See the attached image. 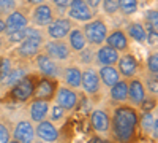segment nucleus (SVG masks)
I'll return each mask as SVG.
<instances>
[{
	"mask_svg": "<svg viewBox=\"0 0 158 143\" xmlns=\"http://www.w3.org/2000/svg\"><path fill=\"white\" fill-rule=\"evenodd\" d=\"M139 129L144 134H149L150 137L153 135V140H156V118L155 114H152V111H142V114H139Z\"/></svg>",
	"mask_w": 158,
	"mask_h": 143,
	"instance_id": "nucleus-23",
	"label": "nucleus"
},
{
	"mask_svg": "<svg viewBox=\"0 0 158 143\" xmlns=\"http://www.w3.org/2000/svg\"><path fill=\"white\" fill-rule=\"evenodd\" d=\"M146 21H147V24L152 25V27H156L158 29V13H156L155 8L153 10H149L146 13Z\"/></svg>",
	"mask_w": 158,
	"mask_h": 143,
	"instance_id": "nucleus-42",
	"label": "nucleus"
},
{
	"mask_svg": "<svg viewBox=\"0 0 158 143\" xmlns=\"http://www.w3.org/2000/svg\"><path fill=\"white\" fill-rule=\"evenodd\" d=\"M54 100L67 111H71L79 105V94L76 92V89H71L68 86H59Z\"/></svg>",
	"mask_w": 158,
	"mask_h": 143,
	"instance_id": "nucleus-13",
	"label": "nucleus"
},
{
	"mask_svg": "<svg viewBox=\"0 0 158 143\" xmlns=\"http://www.w3.org/2000/svg\"><path fill=\"white\" fill-rule=\"evenodd\" d=\"M62 80L65 83V86H68L71 89H79L81 87V76H82V70L79 69V65H68L62 70Z\"/></svg>",
	"mask_w": 158,
	"mask_h": 143,
	"instance_id": "nucleus-21",
	"label": "nucleus"
},
{
	"mask_svg": "<svg viewBox=\"0 0 158 143\" xmlns=\"http://www.w3.org/2000/svg\"><path fill=\"white\" fill-rule=\"evenodd\" d=\"M85 3L89 5V8L92 11H94V15H97V11H98V8L101 5V0H85Z\"/></svg>",
	"mask_w": 158,
	"mask_h": 143,
	"instance_id": "nucleus-43",
	"label": "nucleus"
},
{
	"mask_svg": "<svg viewBox=\"0 0 158 143\" xmlns=\"http://www.w3.org/2000/svg\"><path fill=\"white\" fill-rule=\"evenodd\" d=\"M97 72H98V76H100L101 84L106 86V87H111L112 84H115V83L122 78L115 65H101L100 70H97Z\"/></svg>",
	"mask_w": 158,
	"mask_h": 143,
	"instance_id": "nucleus-22",
	"label": "nucleus"
},
{
	"mask_svg": "<svg viewBox=\"0 0 158 143\" xmlns=\"http://www.w3.org/2000/svg\"><path fill=\"white\" fill-rule=\"evenodd\" d=\"M18 8V0H0V16L5 18Z\"/></svg>",
	"mask_w": 158,
	"mask_h": 143,
	"instance_id": "nucleus-32",
	"label": "nucleus"
},
{
	"mask_svg": "<svg viewBox=\"0 0 158 143\" xmlns=\"http://www.w3.org/2000/svg\"><path fill=\"white\" fill-rule=\"evenodd\" d=\"M51 3H52V8L57 10L60 15L63 16V13L67 11V7L70 3V0H51Z\"/></svg>",
	"mask_w": 158,
	"mask_h": 143,
	"instance_id": "nucleus-41",
	"label": "nucleus"
},
{
	"mask_svg": "<svg viewBox=\"0 0 158 143\" xmlns=\"http://www.w3.org/2000/svg\"><path fill=\"white\" fill-rule=\"evenodd\" d=\"M117 3H118V13L122 16H131L139 10L138 0H117Z\"/></svg>",
	"mask_w": 158,
	"mask_h": 143,
	"instance_id": "nucleus-29",
	"label": "nucleus"
},
{
	"mask_svg": "<svg viewBox=\"0 0 158 143\" xmlns=\"http://www.w3.org/2000/svg\"><path fill=\"white\" fill-rule=\"evenodd\" d=\"M81 87L84 89V92L89 97H98L101 92V81H100V76L98 72L87 65L85 70H82V76H81Z\"/></svg>",
	"mask_w": 158,
	"mask_h": 143,
	"instance_id": "nucleus-8",
	"label": "nucleus"
},
{
	"mask_svg": "<svg viewBox=\"0 0 158 143\" xmlns=\"http://www.w3.org/2000/svg\"><path fill=\"white\" fill-rule=\"evenodd\" d=\"M13 137L18 143H32L35 138V127L32 126V121L29 119L19 121L15 131H13Z\"/></svg>",
	"mask_w": 158,
	"mask_h": 143,
	"instance_id": "nucleus-17",
	"label": "nucleus"
},
{
	"mask_svg": "<svg viewBox=\"0 0 158 143\" xmlns=\"http://www.w3.org/2000/svg\"><path fill=\"white\" fill-rule=\"evenodd\" d=\"M27 73H29V70L25 69L24 64H19V65H16V67H15V64H13L11 72L8 73V76L2 81V84H3V86H6V87H11L13 84H16V83L21 80V78H24Z\"/></svg>",
	"mask_w": 158,
	"mask_h": 143,
	"instance_id": "nucleus-27",
	"label": "nucleus"
},
{
	"mask_svg": "<svg viewBox=\"0 0 158 143\" xmlns=\"http://www.w3.org/2000/svg\"><path fill=\"white\" fill-rule=\"evenodd\" d=\"M36 129H35V135H38L40 138H41L43 141H48V143H54L59 140V131L57 127L52 124L51 121H40L36 123Z\"/></svg>",
	"mask_w": 158,
	"mask_h": 143,
	"instance_id": "nucleus-20",
	"label": "nucleus"
},
{
	"mask_svg": "<svg viewBox=\"0 0 158 143\" xmlns=\"http://www.w3.org/2000/svg\"><path fill=\"white\" fill-rule=\"evenodd\" d=\"M13 67V60L8 56H0V83L8 76V73L11 72Z\"/></svg>",
	"mask_w": 158,
	"mask_h": 143,
	"instance_id": "nucleus-30",
	"label": "nucleus"
},
{
	"mask_svg": "<svg viewBox=\"0 0 158 143\" xmlns=\"http://www.w3.org/2000/svg\"><path fill=\"white\" fill-rule=\"evenodd\" d=\"M8 143H18V141H16V140H15V141H8Z\"/></svg>",
	"mask_w": 158,
	"mask_h": 143,
	"instance_id": "nucleus-48",
	"label": "nucleus"
},
{
	"mask_svg": "<svg viewBox=\"0 0 158 143\" xmlns=\"http://www.w3.org/2000/svg\"><path fill=\"white\" fill-rule=\"evenodd\" d=\"M67 38H68L67 43H68L70 49L74 51V53H79L81 49H84V48L87 46V40H85V35H84L82 29L73 27V29L68 32Z\"/></svg>",
	"mask_w": 158,
	"mask_h": 143,
	"instance_id": "nucleus-24",
	"label": "nucleus"
},
{
	"mask_svg": "<svg viewBox=\"0 0 158 143\" xmlns=\"http://www.w3.org/2000/svg\"><path fill=\"white\" fill-rule=\"evenodd\" d=\"M5 32L3 35H8L11 32H16L21 29H25L29 25V16H27V11H24L21 8H16L15 11H11L8 16H5Z\"/></svg>",
	"mask_w": 158,
	"mask_h": 143,
	"instance_id": "nucleus-12",
	"label": "nucleus"
},
{
	"mask_svg": "<svg viewBox=\"0 0 158 143\" xmlns=\"http://www.w3.org/2000/svg\"><path fill=\"white\" fill-rule=\"evenodd\" d=\"M139 113L135 107L120 103L111 116L109 134L114 143H135L138 140Z\"/></svg>",
	"mask_w": 158,
	"mask_h": 143,
	"instance_id": "nucleus-1",
	"label": "nucleus"
},
{
	"mask_svg": "<svg viewBox=\"0 0 158 143\" xmlns=\"http://www.w3.org/2000/svg\"><path fill=\"white\" fill-rule=\"evenodd\" d=\"M90 126L95 132L100 134H106L109 132V126H111V116L106 110H94L90 113Z\"/></svg>",
	"mask_w": 158,
	"mask_h": 143,
	"instance_id": "nucleus-16",
	"label": "nucleus"
},
{
	"mask_svg": "<svg viewBox=\"0 0 158 143\" xmlns=\"http://www.w3.org/2000/svg\"><path fill=\"white\" fill-rule=\"evenodd\" d=\"M49 103L51 102H44V100H35L30 103V119L35 123H40L46 119V116L49 113Z\"/></svg>",
	"mask_w": 158,
	"mask_h": 143,
	"instance_id": "nucleus-26",
	"label": "nucleus"
},
{
	"mask_svg": "<svg viewBox=\"0 0 158 143\" xmlns=\"http://www.w3.org/2000/svg\"><path fill=\"white\" fill-rule=\"evenodd\" d=\"M82 32L85 35L87 45H90V46H100V45H103L104 40H106V35L109 34L106 22H104L101 18L87 21L84 24V27H82Z\"/></svg>",
	"mask_w": 158,
	"mask_h": 143,
	"instance_id": "nucleus-3",
	"label": "nucleus"
},
{
	"mask_svg": "<svg viewBox=\"0 0 158 143\" xmlns=\"http://www.w3.org/2000/svg\"><path fill=\"white\" fill-rule=\"evenodd\" d=\"M57 18V13L56 10L52 8V5L43 2L40 3L33 8L32 11V24L35 25V27H48V25L52 22Z\"/></svg>",
	"mask_w": 158,
	"mask_h": 143,
	"instance_id": "nucleus-9",
	"label": "nucleus"
},
{
	"mask_svg": "<svg viewBox=\"0 0 158 143\" xmlns=\"http://www.w3.org/2000/svg\"><path fill=\"white\" fill-rule=\"evenodd\" d=\"M44 42H46V37H25L15 49V54L22 60L35 57L43 49Z\"/></svg>",
	"mask_w": 158,
	"mask_h": 143,
	"instance_id": "nucleus-5",
	"label": "nucleus"
},
{
	"mask_svg": "<svg viewBox=\"0 0 158 143\" xmlns=\"http://www.w3.org/2000/svg\"><path fill=\"white\" fill-rule=\"evenodd\" d=\"M118 56L120 53L115 51L114 48H111L109 45H100L98 49L95 51V62L98 65H115L117 60H118Z\"/></svg>",
	"mask_w": 158,
	"mask_h": 143,
	"instance_id": "nucleus-18",
	"label": "nucleus"
},
{
	"mask_svg": "<svg viewBox=\"0 0 158 143\" xmlns=\"http://www.w3.org/2000/svg\"><path fill=\"white\" fill-rule=\"evenodd\" d=\"M147 70H149L150 75H156L158 73V54L156 53H152L147 57Z\"/></svg>",
	"mask_w": 158,
	"mask_h": 143,
	"instance_id": "nucleus-38",
	"label": "nucleus"
},
{
	"mask_svg": "<svg viewBox=\"0 0 158 143\" xmlns=\"http://www.w3.org/2000/svg\"><path fill=\"white\" fill-rule=\"evenodd\" d=\"M36 80H38V75L27 73L24 78H21L16 84H13L8 89L6 97L2 99V102H15V103L29 102L33 96V87H35Z\"/></svg>",
	"mask_w": 158,
	"mask_h": 143,
	"instance_id": "nucleus-2",
	"label": "nucleus"
},
{
	"mask_svg": "<svg viewBox=\"0 0 158 143\" xmlns=\"http://www.w3.org/2000/svg\"><path fill=\"white\" fill-rule=\"evenodd\" d=\"M22 40H24V29L16 30V32H11V34L6 35V42H8V45H19Z\"/></svg>",
	"mask_w": 158,
	"mask_h": 143,
	"instance_id": "nucleus-39",
	"label": "nucleus"
},
{
	"mask_svg": "<svg viewBox=\"0 0 158 143\" xmlns=\"http://www.w3.org/2000/svg\"><path fill=\"white\" fill-rule=\"evenodd\" d=\"M77 59H79V62H81V64H84V65H90V64L95 60V51L85 46L84 49L79 51Z\"/></svg>",
	"mask_w": 158,
	"mask_h": 143,
	"instance_id": "nucleus-33",
	"label": "nucleus"
},
{
	"mask_svg": "<svg viewBox=\"0 0 158 143\" xmlns=\"http://www.w3.org/2000/svg\"><path fill=\"white\" fill-rule=\"evenodd\" d=\"M3 32H5V21L0 16V35H3Z\"/></svg>",
	"mask_w": 158,
	"mask_h": 143,
	"instance_id": "nucleus-46",
	"label": "nucleus"
},
{
	"mask_svg": "<svg viewBox=\"0 0 158 143\" xmlns=\"http://www.w3.org/2000/svg\"><path fill=\"white\" fill-rule=\"evenodd\" d=\"M11 138V131H10V127L0 121V143H8Z\"/></svg>",
	"mask_w": 158,
	"mask_h": 143,
	"instance_id": "nucleus-40",
	"label": "nucleus"
},
{
	"mask_svg": "<svg viewBox=\"0 0 158 143\" xmlns=\"http://www.w3.org/2000/svg\"><path fill=\"white\" fill-rule=\"evenodd\" d=\"M147 97V91L144 87V83L141 78H130L128 80V97L127 100L135 107H139L141 102Z\"/></svg>",
	"mask_w": 158,
	"mask_h": 143,
	"instance_id": "nucleus-15",
	"label": "nucleus"
},
{
	"mask_svg": "<svg viewBox=\"0 0 158 143\" xmlns=\"http://www.w3.org/2000/svg\"><path fill=\"white\" fill-rule=\"evenodd\" d=\"M103 11L106 13L108 16H115L117 13H118V3H117V0H101V5Z\"/></svg>",
	"mask_w": 158,
	"mask_h": 143,
	"instance_id": "nucleus-34",
	"label": "nucleus"
},
{
	"mask_svg": "<svg viewBox=\"0 0 158 143\" xmlns=\"http://www.w3.org/2000/svg\"><path fill=\"white\" fill-rule=\"evenodd\" d=\"M35 65L43 76H51V78H59L62 75V70H63L60 62L51 59L43 51H40L35 56Z\"/></svg>",
	"mask_w": 158,
	"mask_h": 143,
	"instance_id": "nucleus-7",
	"label": "nucleus"
},
{
	"mask_svg": "<svg viewBox=\"0 0 158 143\" xmlns=\"http://www.w3.org/2000/svg\"><path fill=\"white\" fill-rule=\"evenodd\" d=\"M155 107H156V96L146 97L141 102V105H139V108L142 111H152V110H155Z\"/></svg>",
	"mask_w": 158,
	"mask_h": 143,
	"instance_id": "nucleus-37",
	"label": "nucleus"
},
{
	"mask_svg": "<svg viewBox=\"0 0 158 143\" xmlns=\"http://www.w3.org/2000/svg\"><path fill=\"white\" fill-rule=\"evenodd\" d=\"M125 30H127L125 34L131 38V40H135L138 43L146 42V27H144V24H141V22H130V24H127Z\"/></svg>",
	"mask_w": 158,
	"mask_h": 143,
	"instance_id": "nucleus-28",
	"label": "nucleus"
},
{
	"mask_svg": "<svg viewBox=\"0 0 158 143\" xmlns=\"http://www.w3.org/2000/svg\"><path fill=\"white\" fill-rule=\"evenodd\" d=\"M89 143H112V141H109L106 138H101V137H92L89 140Z\"/></svg>",
	"mask_w": 158,
	"mask_h": 143,
	"instance_id": "nucleus-44",
	"label": "nucleus"
},
{
	"mask_svg": "<svg viewBox=\"0 0 158 143\" xmlns=\"http://www.w3.org/2000/svg\"><path fill=\"white\" fill-rule=\"evenodd\" d=\"M43 53H46L51 59H54L57 62H65L71 57V53L73 51L70 49L68 43L65 40H52L49 38L48 42H44L43 45Z\"/></svg>",
	"mask_w": 158,
	"mask_h": 143,
	"instance_id": "nucleus-6",
	"label": "nucleus"
},
{
	"mask_svg": "<svg viewBox=\"0 0 158 143\" xmlns=\"http://www.w3.org/2000/svg\"><path fill=\"white\" fill-rule=\"evenodd\" d=\"M65 116H67V110L63 107H60L59 103H54L51 107V114H49V119L51 123H57V121H62Z\"/></svg>",
	"mask_w": 158,
	"mask_h": 143,
	"instance_id": "nucleus-31",
	"label": "nucleus"
},
{
	"mask_svg": "<svg viewBox=\"0 0 158 143\" xmlns=\"http://www.w3.org/2000/svg\"><path fill=\"white\" fill-rule=\"evenodd\" d=\"M59 87V80L51 76H38V80L33 87V96L32 99L35 100H44V102H52L56 97Z\"/></svg>",
	"mask_w": 158,
	"mask_h": 143,
	"instance_id": "nucleus-4",
	"label": "nucleus"
},
{
	"mask_svg": "<svg viewBox=\"0 0 158 143\" xmlns=\"http://www.w3.org/2000/svg\"><path fill=\"white\" fill-rule=\"evenodd\" d=\"M25 3H29V5H40V3H43L46 2V0H24Z\"/></svg>",
	"mask_w": 158,
	"mask_h": 143,
	"instance_id": "nucleus-45",
	"label": "nucleus"
},
{
	"mask_svg": "<svg viewBox=\"0 0 158 143\" xmlns=\"http://www.w3.org/2000/svg\"><path fill=\"white\" fill-rule=\"evenodd\" d=\"M144 83V87H146L147 92H150V96H156L158 94V83H156V75H147L146 81Z\"/></svg>",
	"mask_w": 158,
	"mask_h": 143,
	"instance_id": "nucleus-35",
	"label": "nucleus"
},
{
	"mask_svg": "<svg viewBox=\"0 0 158 143\" xmlns=\"http://www.w3.org/2000/svg\"><path fill=\"white\" fill-rule=\"evenodd\" d=\"M146 42L150 46H156L158 43V30L156 27H152L150 24H147V27H146Z\"/></svg>",
	"mask_w": 158,
	"mask_h": 143,
	"instance_id": "nucleus-36",
	"label": "nucleus"
},
{
	"mask_svg": "<svg viewBox=\"0 0 158 143\" xmlns=\"http://www.w3.org/2000/svg\"><path fill=\"white\" fill-rule=\"evenodd\" d=\"M67 13L71 21H77V22H87L95 18L94 11L89 8L85 0H70V3L67 7Z\"/></svg>",
	"mask_w": 158,
	"mask_h": 143,
	"instance_id": "nucleus-11",
	"label": "nucleus"
},
{
	"mask_svg": "<svg viewBox=\"0 0 158 143\" xmlns=\"http://www.w3.org/2000/svg\"><path fill=\"white\" fill-rule=\"evenodd\" d=\"M115 67L120 73L122 78L130 80V78H135L139 72V62L138 59L131 54V53H125L123 56H118V60L115 64Z\"/></svg>",
	"mask_w": 158,
	"mask_h": 143,
	"instance_id": "nucleus-14",
	"label": "nucleus"
},
{
	"mask_svg": "<svg viewBox=\"0 0 158 143\" xmlns=\"http://www.w3.org/2000/svg\"><path fill=\"white\" fill-rule=\"evenodd\" d=\"M74 27V24L70 18L59 16L46 27V35L52 40H65L68 32Z\"/></svg>",
	"mask_w": 158,
	"mask_h": 143,
	"instance_id": "nucleus-10",
	"label": "nucleus"
},
{
	"mask_svg": "<svg viewBox=\"0 0 158 143\" xmlns=\"http://www.w3.org/2000/svg\"><path fill=\"white\" fill-rule=\"evenodd\" d=\"M109 96H111V100L118 103V105H120V103H125L127 97H128V81L120 78L115 84H112L109 87Z\"/></svg>",
	"mask_w": 158,
	"mask_h": 143,
	"instance_id": "nucleus-25",
	"label": "nucleus"
},
{
	"mask_svg": "<svg viewBox=\"0 0 158 143\" xmlns=\"http://www.w3.org/2000/svg\"><path fill=\"white\" fill-rule=\"evenodd\" d=\"M3 46H5V40H3V37L0 35V49H2Z\"/></svg>",
	"mask_w": 158,
	"mask_h": 143,
	"instance_id": "nucleus-47",
	"label": "nucleus"
},
{
	"mask_svg": "<svg viewBox=\"0 0 158 143\" xmlns=\"http://www.w3.org/2000/svg\"><path fill=\"white\" fill-rule=\"evenodd\" d=\"M104 43L109 45L111 48H114L118 53H127L128 48H130V40H128V35L122 30V29H115L111 34L106 35V40Z\"/></svg>",
	"mask_w": 158,
	"mask_h": 143,
	"instance_id": "nucleus-19",
	"label": "nucleus"
}]
</instances>
